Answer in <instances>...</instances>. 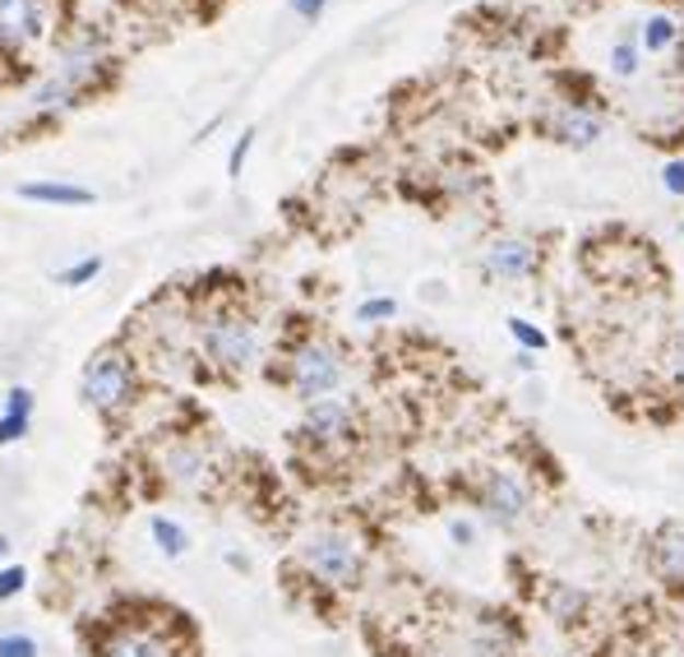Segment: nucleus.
<instances>
[{
    "label": "nucleus",
    "instance_id": "f257e3e1",
    "mask_svg": "<svg viewBox=\"0 0 684 657\" xmlns=\"http://www.w3.org/2000/svg\"><path fill=\"white\" fill-rule=\"evenodd\" d=\"M84 399L93 413L102 417H116L126 413L130 399H135V366L126 353H97L84 366Z\"/></svg>",
    "mask_w": 684,
    "mask_h": 657
},
{
    "label": "nucleus",
    "instance_id": "c85d7f7f",
    "mask_svg": "<svg viewBox=\"0 0 684 657\" xmlns=\"http://www.w3.org/2000/svg\"><path fill=\"white\" fill-rule=\"evenodd\" d=\"M675 357H680V371H684V338H680V353Z\"/></svg>",
    "mask_w": 684,
    "mask_h": 657
},
{
    "label": "nucleus",
    "instance_id": "412c9836",
    "mask_svg": "<svg viewBox=\"0 0 684 657\" xmlns=\"http://www.w3.org/2000/svg\"><path fill=\"white\" fill-rule=\"evenodd\" d=\"M393 311H398V301H393V297H375V301H361L357 306V320H393Z\"/></svg>",
    "mask_w": 684,
    "mask_h": 657
},
{
    "label": "nucleus",
    "instance_id": "1a4fd4ad",
    "mask_svg": "<svg viewBox=\"0 0 684 657\" xmlns=\"http://www.w3.org/2000/svg\"><path fill=\"white\" fill-rule=\"evenodd\" d=\"M37 33H43L37 0H0V47H24Z\"/></svg>",
    "mask_w": 684,
    "mask_h": 657
},
{
    "label": "nucleus",
    "instance_id": "ddd939ff",
    "mask_svg": "<svg viewBox=\"0 0 684 657\" xmlns=\"http://www.w3.org/2000/svg\"><path fill=\"white\" fill-rule=\"evenodd\" d=\"M149 532H153V542H158V551L167 561H181L185 551H190V532H185L181 523H172L167 515H153L149 519Z\"/></svg>",
    "mask_w": 684,
    "mask_h": 657
},
{
    "label": "nucleus",
    "instance_id": "6ab92c4d",
    "mask_svg": "<svg viewBox=\"0 0 684 657\" xmlns=\"http://www.w3.org/2000/svg\"><path fill=\"white\" fill-rule=\"evenodd\" d=\"M0 657H37L33 634H0Z\"/></svg>",
    "mask_w": 684,
    "mask_h": 657
},
{
    "label": "nucleus",
    "instance_id": "4468645a",
    "mask_svg": "<svg viewBox=\"0 0 684 657\" xmlns=\"http://www.w3.org/2000/svg\"><path fill=\"white\" fill-rule=\"evenodd\" d=\"M107 657H172V653L153 634H120V639H112Z\"/></svg>",
    "mask_w": 684,
    "mask_h": 657
},
{
    "label": "nucleus",
    "instance_id": "a878e982",
    "mask_svg": "<svg viewBox=\"0 0 684 657\" xmlns=\"http://www.w3.org/2000/svg\"><path fill=\"white\" fill-rule=\"evenodd\" d=\"M449 538H453V542H459V546H467V542H472V523H463V519H453V523H449Z\"/></svg>",
    "mask_w": 684,
    "mask_h": 657
},
{
    "label": "nucleus",
    "instance_id": "b1692460",
    "mask_svg": "<svg viewBox=\"0 0 684 657\" xmlns=\"http://www.w3.org/2000/svg\"><path fill=\"white\" fill-rule=\"evenodd\" d=\"M611 60H615V74H634V70H638V51H634L629 43H619V47L611 51Z\"/></svg>",
    "mask_w": 684,
    "mask_h": 657
},
{
    "label": "nucleus",
    "instance_id": "a211bd4d",
    "mask_svg": "<svg viewBox=\"0 0 684 657\" xmlns=\"http://www.w3.org/2000/svg\"><path fill=\"white\" fill-rule=\"evenodd\" d=\"M24 588H28V569L24 565H5V569H0V602L19 598Z\"/></svg>",
    "mask_w": 684,
    "mask_h": 657
},
{
    "label": "nucleus",
    "instance_id": "9d476101",
    "mask_svg": "<svg viewBox=\"0 0 684 657\" xmlns=\"http://www.w3.org/2000/svg\"><path fill=\"white\" fill-rule=\"evenodd\" d=\"M550 130L559 143H573V149H588V143L601 139V116L596 112H583V107H565L555 120H550Z\"/></svg>",
    "mask_w": 684,
    "mask_h": 657
},
{
    "label": "nucleus",
    "instance_id": "4be33fe9",
    "mask_svg": "<svg viewBox=\"0 0 684 657\" xmlns=\"http://www.w3.org/2000/svg\"><path fill=\"white\" fill-rule=\"evenodd\" d=\"M251 149H255V130H245L241 139H236V149H232V158H227V176H241L245 172V158H251Z\"/></svg>",
    "mask_w": 684,
    "mask_h": 657
},
{
    "label": "nucleus",
    "instance_id": "cd10ccee",
    "mask_svg": "<svg viewBox=\"0 0 684 657\" xmlns=\"http://www.w3.org/2000/svg\"><path fill=\"white\" fill-rule=\"evenodd\" d=\"M5 551H10V538H5V532H0V561H5Z\"/></svg>",
    "mask_w": 684,
    "mask_h": 657
},
{
    "label": "nucleus",
    "instance_id": "39448f33",
    "mask_svg": "<svg viewBox=\"0 0 684 657\" xmlns=\"http://www.w3.org/2000/svg\"><path fill=\"white\" fill-rule=\"evenodd\" d=\"M482 509L490 523L500 528H513L528 519V486L513 477V472H490L482 482Z\"/></svg>",
    "mask_w": 684,
    "mask_h": 657
},
{
    "label": "nucleus",
    "instance_id": "7ed1b4c3",
    "mask_svg": "<svg viewBox=\"0 0 684 657\" xmlns=\"http://www.w3.org/2000/svg\"><path fill=\"white\" fill-rule=\"evenodd\" d=\"M301 556H305V565L315 569L324 584L347 588V584L361 579V551H357V542H351V538H343V532H320V538H310Z\"/></svg>",
    "mask_w": 684,
    "mask_h": 657
},
{
    "label": "nucleus",
    "instance_id": "0eeeda50",
    "mask_svg": "<svg viewBox=\"0 0 684 657\" xmlns=\"http://www.w3.org/2000/svg\"><path fill=\"white\" fill-rule=\"evenodd\" d=\"M536 269V245L523 237H505L486 251V274L490 278H528Z\"/></svg>",
    "mask_w": 684,
    "mask_h": 657
},
{
    "label": "nucleus",
    "instance_id": "2eb2a0df",
    "mask_svg": "<svg viewBox=\"0 0 684 657\" xmlns=\"http://www.w3.org/2000/svg\"><path fill=\"white\" fill-rule=\"evenodd\" d=\"M74 97H79V93L66 84V79H60V74H51L47 84L33 93V107H37V112H60V107H70Z\"/></svg>",
    "mask_w": 684,
    "mask_h": 657
},
{
    "label": "nucleus",
    "instance_id": "20e7f679",
    "mask_svg": "<svg viewBox=\"0 0 684 657\" xmlns=\"http://www.w3.org/2000/svg\"><path fill=\"white\" fill-rule=\"evenodd\" d=\"M204 347H209V357L227 371H245V366L255 361V328L236 320V315H222L209 324V334H204Z\"/></svg>",
    "mask_w": 684,
    "mask_h": 657
},
{
    "label": "nucleus",
    "instance_id": "5701e85b",
    "mask_svg": "<svg viewBox=\"0 0 684 657\" xmlns=\"http://www.w3.org/2000/svg\"><path fill=\"white\" fill-rule=\"evenodd\" d=\"M675 37V28H671V19H652L648 28H642V43H648V51H661Z\"/></svg>",
    "mask_w": 684,
    "mask_h": 657
},
{
    "label": "nucleus",
    "instance_id": "6e6552de",
    "mask_svg": "<svg viewBox=\"0 0 684 657\" xmlns=\"http://www.w3.org/2000/svg\"><path fill=\"white\" fill-rule=\"evenodd\" d=\"M652 569L671 588H684V523H661L652 538Z\"/></svg>",
    "mask_w": 684,
    "mask_h": 657
},
{
    "label": "nucleus",
    "instance_id": "aec40b11",
    "mask_svg": "<svg viewBox=\"0 0 684 657\" xmlns=\"http://www.w3.org/2000/svg\"><path fill=\"white\" fill-rule=\"evenodd\" d=\"M509 334L523 343L528 353H542V347H546V334H542V328H532L528 320H509Z\"/></svg>",
    "mask_w": 684,
    "mask_h": 657
},
{
    "label": "nucleus",
    "instance_id": "9b49d317",
    "mask_svg": "<svg viewBox=\"0 0 684 657\" xmlns=\"http://www.w3.org/2000/svg\"><path fill=\"white\" fill-rule=\"evenodd\" d=\"M19 199H33V204H66V209H74V204H93L97 195L89 186H70V181H24L19 186Z\"/></svg>",
    "mask_w": 684,
    "mask_h": 657
},
{
    "label": "nucleus",
    "instance_id": "f03ea898",
    "mask_svg": "<svg viewBox=\"0 0 684 657\" xmlns=\"http://www.w3.org/2000/svg\"><path fill=\"white\" fill-rule=\"evenodd\" d=\"M338 384H343V353H338V347L310 338V343H301L292 353V389L305 403L328 399Z\"/></svg>",
    "mask_w": 684,
    "mask_h": 657
},
{
    "label": "nucleus",
    "instance_id": "dca6fc26",
    "mask_svg": "<svg viewBox=\"0 0 684 657\" xmlns=\"http://www.w3.org/2000/svg\"><path fill=\"white\" fill-rule=\"evenodd\" d=\"M204 472H209V463H204L195 449H176V454H172V477H176L181 486H199Z\"/></svg>",
    "mask_w": 684,
    "mask_h": 657
},
{
    "label": "nucleus",
    "instance_id": "393cba45",
    "mask_svg": "<svg viewBox=\"0 0 684 657\" xmlns=\"http://www.w3.org/2000/svg\"><path fill=\"white\" fill-rule=\"evenodd\" d=\"M666 191L684 195V162H671V168H666Z\"/></svg>",
    "mask_w": 684,
    "mask_h": 657
},
{
    "label": "nucleus",
    "instance_id": "f8f14e48",
    "mask_svg": "<svg viewBox=\"0 0 684 657\" xmlns=\"http://www.w3.org/2000/svg\"><path fill=\"white\" fill-rule=\"evenodd\" d=\"M28 422H33V389L14 384L5 394V413H0V445H14L28 436Z\"/></svg>",
    "mask_w": 684,
    "mask_h": 657
},
{
    "label": "nucleus",
    "instance_id": "423d86ee",
    "mask_svg": "<svg viewBox=\"0 0 684 657\" xmlns=\"http://www.w3.org/2000/svg\"><path fill=\"white\" fill-rule=\"evenodd\" d=\"M305 436L310 440H320V445H338L351 436V407L347 399H315V403H305Z\"/></svg>",
    "mask_w": 684,
    "mask_h": 657
},
{
    "label": "nucleus",
    "instance_id": "c756f323",
    "mask_svg": "<svg viewBox=\"0 0 684 657\" xmlns=\"http://www.w3.org/2000/svg\"><path fill=\"white\" fill-rule=\"evenodd\" d=\"M680 74H684V51H680Z\"/></svg>",
    "mask_w": 684,
    "mask_h": 657
},
{
    "label": "nucleus",
    "instance_id": "f3484780",
    "mask_svg": "<svg viewBox=\"0 0 684 657\" xmlns=\"http://www.w3.org/2000/svg\"><path fill=\"white\" fill-rule=\"evenodd\" d=\"M97 274H102V260H97V255H89V260L70 264V269H60V274H56V283H60V287H84V283H93Z\"/></svg>",
    "mask_w": 684,
    "mask_h": 657
},
{
    "label": "nucleus",
    "instance_id": "bb28decb",
    "mask_svg": "<svg viewBox=\"0 0 684 657\" xmlns=\"http://www.w3.org/2000/svg\"><path fill=\"white\" fill-rule=\"evenodd\" d=\"M292 10H297L301 19H315V14L324 10V0H292Z\"/></svg>",
    "mask_w": 684,
    "mask_h": 657
}]
</instances>
